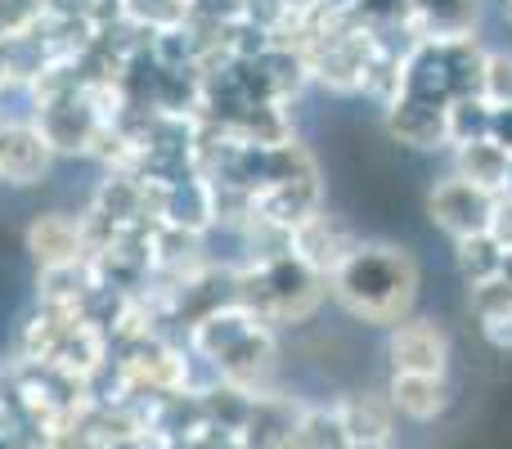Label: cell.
Returning <instances> with one entry per match:
<instances>
[{"label": "cell", "mask_w": 512, "mask_h": 449, "mask_svg": "<svg viewBox=\"0 0 512 449\" xmlns=\"http://www.w3.org/2000/svg\"><path fill=\"white\" fill-rule=\"evenodd\" d=\"M328 292L364 324L396 328L414 315L418 301V261L396 243H360L346 265L328 279Z\"/></svg>", "instance_id": "6da1fadb"}, {"label": "cell", "mask_w": 512, "mask_h": 449, "mask_svg": "<svg viewBox=\"0 0 512 449\" xmlns=\"http://www.w3.org/2000/svg\"><path fill=\"white\" fill-rule=\"evenodd\" d=\"M360 243H364V238H355L351 225H342L337 216H328V212H310L306 221H297L288 229L292 261H301L310 274H319L324 283L342 270L346 256H351Z\"/></svg>", "instance_id": "7a4b0ae2"}, {"label": "cell", "mask_w": 512, "mask_h": 449, "mask_svg": "<svg viewBox=\"0 0 512 449\" xmlns=\"http://www.w3.org/2000/svg\"><path fill=\"white\" fill-rule=\"evenodd\" d=\"M490 212H495V198L486 189L468 185L463 176H445L432 185L427 194V216L441 234H450L454 243L459 238H472V234H486L490 229Z\"/></svg>", "instance_id": "3957f363"}, {"label": "cell", "mask_w": 512, "mask_h": 449, "mask_svg": "<svg viewBox=\"0 0 512 449\" xmlns=\"http://www.w3.org/2000/svg\"><path fill=\"white\" fill-rule=\"evenodd\" d=\"M387 355H391V373H418V378H445L450 364V342L432 319H400L387 337Z\"/></svg>", "instance_id": "277c9868"}, {"label": "cell", "mask_w": 512, "mask_h": 449, "mask_svg": "<svg viewBox=\"0 0 512 449\" xmlns=\"http://www.w3.org/2000/svg\"><path fill=\"white\" fill-rule=\"evenodd\" d=\"M481 0H409V27L418 41H468L477 36Z\"/></svg>", "instance_id": "5b68a950"}, {"label": "cell", "mask_w": 512, "mask_h": 449, "mask_svg": "<svg viewBox=\"0 0 512 449\" xmlns=\"http://www.w3.org/2000/svg\"><path fill=\"white\" fill-rule=\"evenodd\" d=\"M387 131L391 140L409 144V149H450V122H445L441 104H423V99H396L387 104Z\"/></svg>", "instance_id": "8992f818"}, {"label": "cell", "mask_w": 512, "mask_h": 449, "mask_svg": "<svg viewBox=\"0 0 512 449\" xmlns=\"http://www.w3.org/2000/svg\"><path fill=\"white\" fill-rule=\"evenodd\" d=\"M454 176H463L468 185L486 189L490 198L508 194V176H512V153L499 149L495 140H472L454 149Z\"/></svg>", "instance_id": "52a82bcc"}, {"label": "cell", "mask_w": 512, "mask_h": 449, "mask_svg": "<svg viewBox=\"0 0 512 449\" xmlns=\"http://www.w3.org/2000/svg\"><path fill=\"white\" fill-rule=\"evenodd\" d=\"M387 405L400 418H414V423H432L450 409V391L445 378H418V373H391L387 382Z\"/></svg>", "instance_id": "ba28073f"}, {"label": "cell", "mask_w": 512, "mask_h": 449, "mask_svg": "<svg viewBox=\"0 0 512 449\" xmlns=\"http://www.w3.org/2000/svg\"><path fill=\"white\" fill-rule=\"evenodd\" d=\"M333 418H337V427H342L346 445H364V441H391L396 409L373 396H346L333 405Z\"/></svg>", "instance_id": "9c48e42d"}, {"label": "cell", "mask_w": 512, "mask_h": 449, "mask_svg": "<svg viewBox=\"0 0 512 449\" xmlns=\"http://www.w3.org/2000/svg\"><path fill=\"white\" fill-rule=\"evenodd\" d=\"M27 247H32V256L45 270H68L81 256V229L68 216H41L27 229Z\"/></svg>", "instance_id": "30bf717a"}, {"label": "cell", "mask_w": 512, "mask_h": 449, "mask_svg": "<svg viewBox=\"0 0 512 449\" xmlns=\"http://www.w3.org/2000/svg\"><path fill=\"white\" fill-rule=\"evenodd\" d=\"M504 247L495 243L490 234H472V238H459L454 243V265H459V274L472 283H486V279H499L504 274Z\"/></svg>", "instance_id": "8fae6325"}, {"label": "cell", "mask_w": 512, "mask_h": 449, "mask_svg": "<svg viewBox=\"0 0 512 449\" xmlns=\"http://www.w3.org/2000/svg\"><path fill=\"white\" fill-rule=\"evenodd\" d=\"M490 117H495V108H490L481 95L450 99V108H445V122H450V149L472 144V140H490Z\"/></svg>", "instance_id": "7c38bea8"}, {"label": "cell", "mask_w": 512, "mask_h": 449, "mask_svg": "<svg viewBox=\"0 0 512 449\" xmlns=\"http://www.w3.org/2000/svg\"><path fill=\"white\" fill-rule=\"evenodd\" d=\"M283 449H346V436L337 427L333 409H301Z\"/></svg>", "instance_id": "4fadbf2b"}, {"label": "cell", "mask_w": 512, "mask_h": 449, "mask_svg": "<svg viewBox=\"0 0 512 449\" xmlns=\"http://www.w3.org/2000/svg\"><path fill=\"white\" fill-rule=\"evenodd\" d=\"M477 95L490 108H512V50H486L477 72Z\"/></svg>", "instance_id": "5bb4252c"}, {"label": "cell", "mask_w": 512, "mask_h": 449, "mask_svg": "<svg viewBox=\"0 0 512 449\" xmlns=\"http://www.w3.org/2000/svg\"><path fill=\"white\" fill-rule=\"evenodd\" d=\"M468 306H472V315H477V324H495V319L512 315V283L504 274H499V279H486V283H472Z\"/></svg>", "instance_id": "9a60e30c"}, {"label": "cell", "mask_w": 512, "mask_h": 449, "mask_svg": "<svg viewBox=\"0 0 512 449\" xmlns=\"http://www.w3.org/2000/svg\"><path fill=\"white\" fill-rule=\"evenodd\" d=\"M486 234L495 238L504 252H512V198L508 194L495 198V212H490V229H486Z\"/></svg>", "instance_id": "2e32d148"}, {"label": "cell", "mask_w": 512, "mask_h": 449, "mask_svg": "<svg viewBox=\"0 0 512 449\" xmlns=\"http://www.w3.org/2000/svg\"><path fill=\"white\" fill-rule=\"evenodd\" d=\"M490 140L512 153V108H495V117H490Z\"/></svg>", "instance_id": "e0dca14e"}, {"label": "cell", "mask_w": 512, "mask_h": 449, "mask_svg": "<svg viewBox=\"0 0 512 449\" xmlns=\"http://www.w3.org/2000/svg\"><path fill=\"white\" fill-rule=\"evenodd\" d=\"M481 333H486L490 346H499V351H512V315L495 319V324H481Z\"/></svg>", "instance_id": "ac0fdd59"}, {"label": "cell", "mask_w": 512, "mask_h": 449, "mask_svg": "<svg viewBox=\"0 0 512 449\" xmlns=\"http://www.w3.org/2000/svg\"><path fill=\"white\" fill-rule=\"evenodd\" d=\"M346 449H391V441H364V445H346Z\"/></svg>", "instance_id": "d6986e66"}, {"label": "cell", "mask_w": 512, "mask_h": 449, "mask_svg": "<svg viewBox=\"0 0 512 449\" xmlns=\"http://www.w3.org/2000/svg\"><path fill=\"white\" fill-rule=\"evenodd\" d=\"M504 279H508V283H512V252H508V256H504Z\"/></svg>", "instance_id": "ffe728a7"}, {"label": "cell", "mask_w": 512, "mask_h": 449, "mask_svg": "<svg viewBox=\"0 0 512 449\" xmlns=\"http://www.w3.org/2000/svg\"><path fill=\"white\" fill-rule=\"evenodd\" d=\"M504 14H508V23H512V0H504Z\"/></svg>", "instance_id": "44dd1931"}]
</instances>
